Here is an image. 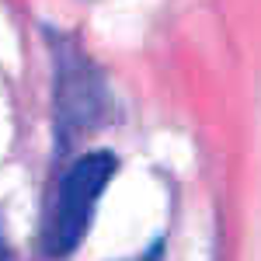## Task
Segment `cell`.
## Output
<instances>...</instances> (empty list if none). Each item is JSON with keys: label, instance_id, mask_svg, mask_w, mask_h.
<instances>
[{"label": "cell", "instance_id": "cell-1", "mask_svg": "<svg viewBox=\"0 0 261 261\" xmlns=\"http://www.w3.org/2000/svg\"><path fill=\"white\" fill-rule=\"evenodd\" d=\"M115 167L119 161L108 150H87L66 167L45 216V251L53 258H66L81 247L98 213L101 195L115 178Z\"/></svg>", "mask_w": 261, "mask_h": 261}, {"label": "cell", "instance_id": "cell-2", "mask_svg": "<svg viewBox=\"0 0 261 261\" xmlns=\"http://www.w3.org/2000/svg\"><path fill=\"white\" fill-rule=\"evenodd\" d=\"M101 84L94 81V70L91 63L77 60V56H66L60 60V105H63V119L70 129L77 125H91L98 119V108H101Z\"/></svg>", "mask_w": 261, "mask_h": 261}, {"label": "cell", "instance_id": "cell-3", "mask_svg": "<svg viewBox=\"0 0 261 261\" xmlns=\"http://www.w3.org/2000/svg\"><path fill=\"white\" fill-rule=\"evenodd\" d=\"M125 261H164V241H153L150 247H143L140 254H133Z\"/></svg>", "mask_w": 261, "mask_h": 261}, {"label": "cell", "instance_id": "cell-4", "mask_svg": "<svg viewBox=\"0 0 261 261\" xmlns=\"http://www.w3.org/2000/svg\"><path fill=\"white\" fill-rule=\"evenodd\" d=\"M0 261H7V247H4V233H0Z\"/></svg>", "mask_w": 261, "mask_h": 261}]
</instances>
